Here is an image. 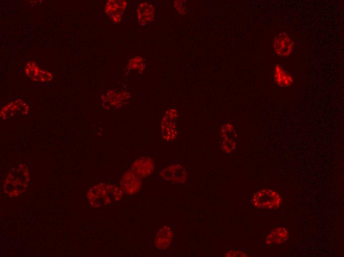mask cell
<instances>
[{
    "label": "cell",
    "mask_w": 344,
    "mask_h": 257,
    "mask_svg": "<svg viewBox=\"0 0 344 257\" xmlns=\"http://www.w3.org/2000/svg\"><path fill=\"white\" fill-rule=\"evenodd\" d=\"M124 194L120 187L115 184L100 183L89 189L86 198L92 207L99 208L121 201Z\"/></svg>",
    "instance_id": "6da1fadb"
},
{
    "label": "cell",
    "mask_w": 344,
    "mask_h": 257,
    "mask_svg": "<svg viewBox=\"0 0 344 257\" xmlns=\"http://www.w3.org/2000/svg\"><path fill=\"white\" fill-rule=\"evenodd\" d=\"M30 181L28 167L20 164L7 174L3 184V191L10 197L19 196L27 190Z\"/></svg>",
    "instance_id": "7a4b0ae2"
},
{
    "label": "cell",
    "mask_w": 344,
    "mask_h": 257,
    "mask_svg": "<svg viewBox=\"0 0 344 257\" xmlns=\"http://www.w3.org/2000/svg\"><path fill=\"white\" fill-rule=\"evenodd\" d=\"M180 114L176 108L167 109L159 121V137L164 142H171L178 136Z\"/></svg>",
    "instance_id": "3957f363"
},
{
    "label": "cell",
    "mask_w": 344,
    "mask_h": 257,
    "mask_svg": "<svg viewBox=\"0 0 344 257\" xmlns=\"http://www.w3.org/2000/svg\"><path fill=\"white\" fill-rule=\"evenodd\" d=\"M132 97L131 93L124 88H109L103 91L99 102L106 110L126 109Z\"/></svg>",
    "instance_id": "277c9868"
},
{
    "label": "cell",
    "mask_w": 344,
    "mask_h": 257,
    "mask_svg": "<svg viewBox=\"0 0 344 257\" xmlns=\"http://www.w3.org/2000/svg\"><path fill=\"white\" fill-rule=\"evenodd\" d=\"M282 201V198L278 192L269 188L257 190L254 193L251 200L254 207L258 209L266 210L278 209Z\"/></svg>",
    "instance_id": "5b68a950"
},
{
    "label": "cell",
    "mask_w": 344,
    "mask_h": 257,
    "mask_svg": "<svg viewBox=\"0 0 344 257\" xmlns=\"http://www.w3.org/2000/svg\"><path fill=\"white\" fill-rule=\"evenodd\" d=\"M159 176L165 181L181 184L186 182L187 173L184 166L179 163H173L163 168L159 172Z\"/></svg>",
    "instance_id": "8992f818"
},
{
    "label": "cell",
    "mask_w": 344,
    "mask_h": 257,
    "mask_svg": "<svg viewBox=\"0 0 344 257\" xmlns=\"http://www.w3.org/2000/svg\"><path fill=\"white\" fill-rule=\"evenodd\" d=\"M221 150L226 153H232L236 147V131L234 125L227 122L221 126L220 129Z\"/></svg>",
    "instance_id": "52a82bcc"
},
{
    "label": "cell",
    "mask_w": 344,
    "mask_h": 257,
    "mask_svg": "<svg viewBox=\"0 0 344 257\" xmlns=\"http://www.w3.org/2000/svg\"><path fill=\"white\" fill-rule=\"evenodd\" d=\"M155 13V7L150 1L143 0L139 2L135 8L137 24L141 27L148 26L154 20Z\"/></svg>",
    "instance_id": "ba28073f"
},
{
    "label": "cell",
    "mask_w": 344,
    "mask_h": 257,
    "mask_svg": "<svg viewBox=\"0 0 344 257\" xmlns=\"http://www.w3.org/2000/svg\"><path fill=\"white\" fill-rule=\"evenodd\" d=\"M120 187L124 193L128 195H134L141 188V178L129 169L122 174Z\"/></svg>",
    "instance_id": "9c48e42d"
},
{
    "label": "cell",
    "mask_w": 344,
    "mask_h": 257,
    "mask_svg": "<svg viewBox=\"0 0 344 257\" xmlns=\"http://www.w3.org/2000/svg\"><path fill=\"white\" fill-rule=\"evenodd\" d=\"M30 107L24 100L17 99L8 103L0 110V118L3 120L14 118L17 115L27 116Z\"/></svg>",
    "instance_id": "30bf717a"
},
{
    "label": "cell",
    "mask_w": 344,
    "mask_h": 257,
    "mask_svg": "<svg viewBox=\"0 0 344 257\" xmlns=\"http://www.w3.org/2000/svg\"><path fill=\"white\" fill-rule=\"evenodd\" d=\"M155 164L154 160L147 155H142L136 158L131 164L130 170L141 178L150 175L154 171Z\"/></svg>",
    "instance_id": "8fae6325"
},
{
    "label": "cell",
    "mask_w": 344,
    "mask_h": 257,
    "mask_svg": "<svg viewBox=\"0 0 344 257\" xmlns=\"http://www.w3.org/2000/svg\"><path fill=\"white\" fill-rule=\"evenodd\" d=\"M128 2L124 0H108L104 6V14L108 16L111 22L120 23L126 10Z\"/></svg>",
    "instance_id": "7c38bea8"
},
{
    "label": "cell",
    "mask_w": 344,
    "mask_h": 257,
    "mask_svg": "<svg viewBox=\"0 0 344 257\" xmlns=\"http://www.w3.org/2000/svg\"><path fill=\"white\" fill-rule=\"evenodd\" d=\"M295 43L286 33L278 34L274 38L273 48L274 52L279 57H287L294 50Z\"/></svg>",
    "instance_id": "4fadbf2b"
},
{
    "label": "cell",
    "mask_w": 344,
    "mask_h": 257,
    "mask_svg": "<svg viewBox=\"0 0 344 257\" xmlns=\"http://www.w3.org/2000/svg\"><path fill=\"white\" fill-rule=\"evenodd\" d=\"M173 237L172 228L168 225L160 228L156 234L154 246L159 250H166L171 245Z\"/></svg>",
    "instance_id": "5bb4252c"
},
{
    "label": "cell",
    "mask_w": 344,
    "mask_h": 257,
    "mask_svg": "<svg viewBox=\"0 0 344 257\" xmlns=\"http://www.w3.org/2000/svg\"><path fill=\"white\" fill-rule=\"evenodd\" d=\"M289 234L284 227H277L272 229L266 236L264 243L267 245H280L289 239Z\"/></svg>",
    "instance_id": "9a60e30c"
},
{
    "label": "cell",
    "mask_w": 344,
    "mask_h": 257,
    "mask_svg": "<svg viewBox=\"0 0 344 257\" xmlns=\"http://www.w3.org/2000/svg\"><path fill=\"white\" fill-rule=\"evenodd\" d=\"M273 80L280 87H288L294 82L293 77L279 64L275 65L273 70Z\"/></svg>",
    "instance_id": "2e32d148"
},
{
    "label": "cell",
    "mask_w": 344,
    "mask_h": 257,
    "mask_svg": "<svg viewBox=\"0 0 344 257\" xmlns=\"http://www.w3.org/2000/svg\"><path fill=\"white\" fill-rule=\"evenodd\" d=\"M40 70L39 65L34 61L27 62L24 67L25 75L34 82H37Z\"/></svg>",
    "instance_id": "e0dca14e"
},
{
    "label": "cell",
    "mask_w": 344,
    "mask_h": 257,
    "mask_svg": "<svg viewBox=\"0 0 344 257\" xmlns=\"http://www.w3.org/2000/svg\"><path fill=\"white\" fill-rule=\"evenodd\" d=\"M144 59L140 56H134L129 59L127 66V69L129 71L137 70L141 73L146 67Z\"/></svg>",
    "instance_id": "ac0fdd59"
},
{
    "label": "cell",
    "mask_w": 344,
    "mask_h": 257,
    "mask_svg": "<svg viewBox=\"0 0 344 257\" xmlns=\"http://www.w3.org/2000/svg\"><path fill=\"white\" fill-rule=\"evenodd\" d=\"M53 79V75L51 72L41 69L37 82L44 84L51 82Z\"/></svg>",
    "instance_id": "d6986e66"
},
{
    "label": "cell",
    "mask_w": 344,
    "mask_h": 257,
    "mask_svg": "<svg viewBox=\"0 0 344 257\" xmlns=\"http://www.w3.org/2000/svg\"><path fill=\"white\" fill-rule=\"evenodd\" d=\"M186 1L176 0L173 1V7L176 12L180 15H184L187 12Z\"/></svg>",
    "instance_id": "ffe728a7"
},
{
    "label": "cell",
    "mask_w": 344,
    "mask_h": 257,
    "mask_svg": "<svg viewBox=\"0 0 344 257\" xmlns=\"http://www.w3.org/2000/svg\"><path fill=\"white\" fill-rule=\"evenodd\" d=\"M224 256L227 257H247L248 255L243 251L238 250H230L224 254Z\"/></svg>",
    "instance_id": "44dd1931"
}]
</instances>
